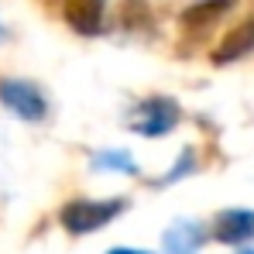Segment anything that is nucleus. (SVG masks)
Returning a JSON list of instances; mask_svg holds the SVG:
<instances>
[{
	"label": "nucleus",
	"instance_id": "f257e3e1",
	"mask_svg": "<svg viewBox=\"0 0 254 254\" xmlns=\"http://www.w3.org/2000/svg\"><path fill=\"white\" fill-rule=\"evenodd\" d=\"M127 210V199H69L59 210V223L65 227V234L72 237H86L103 230L107 223H114L121 213Z\"/></svg>",
	"mask_w": 254,
	"mask_h": 254
},
{
	"label": "nucleus",
	"instance_id": "f03ea898",
	"mask_svg": "<svg viewBox=\"0 0 254 254\" xmlns=\"http://www.w3.org/2000/svg\"><path fill=\"white\" fill-rule=\"evenodd\" d=\"M179 121H182V107L175 100H169V96H148V100H141L130 110L127 127L134 134H141V137H162V134L175 130Z\"/></svg>",
	"mask_w": 254,
	"mask_h": 254
},
{
	"label": "nucleus",
	"instance_id": "7ed1b4c3",
	"mask_svg": "<svg viewBox=\"0 0 254 254\" xmlns=\"http://www.w3.org/2000/svg\"><path fill=\"white\" fill-rule=\"evenodd\" d=\"M0 103L14 117H21L28 124H42L45 117H48L45 93L35 83H28V79H0Z\"/></svg>",
	"mask_w": 254,
	"mask_h": 254
},
{
	"label": "nucleus",
	"instance_id": "20e7f679",
	"mask_svg": "<svg viewBox=\"0 0 254 254\" xmlns=\"http://www.w3.org/2000/svg\"><path fill=\"white\" fill-rule=\"evenodd\" d=\"M210 237L220 244H251L254 241V210H223L213 216Z\"/></svg>",
	"mask_w": 254,
	"mask_h": 254
},
{
	"label": "nucleus",
	"instance_id": "39448f33",
	"mask_svg": "<svg viewBox=\"0 0 254 254\" xmlns=\"http://www.w3.org/2000/svg\"><path fill=\"white\" fill-rule=\"evenodd\" d=\"M62 17L76 35H100L107 17V0H62Z\"/></svg>",
	"mask_w": 254,
	"mask_h": 254
},
{
	"label": "nucleus",
	"instance_id": "423d86ee",
	"mask_svg": "<svg viewBox=\"0 0 254 254\" xmlns=\"http://www.w3.org/2000/svg\"><path fill=\"white\" fill-rule=\"evenodd\" d=\"M206 237H210V230L199 220H175L162 234V248L165 254H196L206 244Z\"/></svg>",
	"mask_w": 254,
	"mask_h": 254
},
{
	"label": "nucleus",
	"instance_id": "0eeeda50",
	"mask_svg": "<svg viewBox=\"0 0 254 254\" xmlns=\"http://www.w3.org/2000/svg\"><path fill=\"white\" fill-rule=\"evenodd\" d=\"M251 52H254V17H248L237 28H230L223 35V42L213 48V65H230V62H237Z\"/></svg>",
	"mask_w": 254,
	"mask_h": 254
},
{
	"label": "nucleus",
	"instance_id": "6e6552de",
	"mask_svg": "<svg viewBox=\"0 0 254 254\" xmlns=\"http://www.w3.org/2000/svg\"><path fill=\"white\" fill-rule=\"evenodd\" d=\"M234 7V0H196L192 7H186L182 10V24L186 28H210L216 17H223L227 10Z\"/></svg>",
	"mask_w": 254,
	"mask_h": 254
},
{
	"label": "nucleus",
	"instance_id": "1a4fd4ad",
	"mask_svg": "<svg viewBox=\"0 0 254 254\" xmlns=\"http://www.w3.org/2000/svg\"><path fill=\"white\" fill-rule=\"evenodd\" d=\"M93 172H124V175H137V165H134V158H130V151H114V148H107V151H96L93 155Z\"/></svg>",
	"mask_w": 254,
	"mask_h": 254
},
{
	"label": "nucleus",
	"instance_id": "9d476101",
	"mask_svg": "<svg viewBox=\"0 0 254 254\" xmlns=\"http://www.w3.org/2000/svg\"><path fill=\"white\" fill-rule=\"evenodd\" d=\"M189 172H192V151H182V158H179L175 172H169L165 179H158V186H165V182H175V179H182V175H189Z\"/></svg>",
	"mask_w": 254,
	"mask_h": 254
},
{
	"label": "nucleus",
	"instance_id": "9b49d317",
	"mask_svg": "<svg viewBox=\"0 0 254 254\" xmlns=\"http://www.w3.org/2000/svg\"><path fill=\"white\" fill-rule=\"evenodd\" d=\"M107 254H151V251H141V248H110Z\"/></svg>",
	"mask_w": 254,
	"mask_h": 254
},
{
	"label": "nucleus",
	"instance_id": "f8f14e48",
	"mask_svg": "<svg viewBox=\"0 0 254 254\" xmlns=\"http://www.w3.org/2000/svg\"><path fill=\"white\" fill-rule=\"evenodd\" d=\"M3 38H7V31H3V24H0V42H3Z\"/></svg>",
	"mask_w": 254,
	"mask_h": 254
},
{
	"label": "nucleus",
	"instance_id": "ddd939ff",
	"mask_svg": "<svg viewBox=\"0 0 254 254\" xmlns=\"http://www.w3.org/2000/svg\"><path fill=\"white\" fill-rule=\"evenodd\" d=\"M241 254H254V251H241Z\"/></svg>",
	"mask_w": 254,
	"mask_h": 254
}]
</instances>
